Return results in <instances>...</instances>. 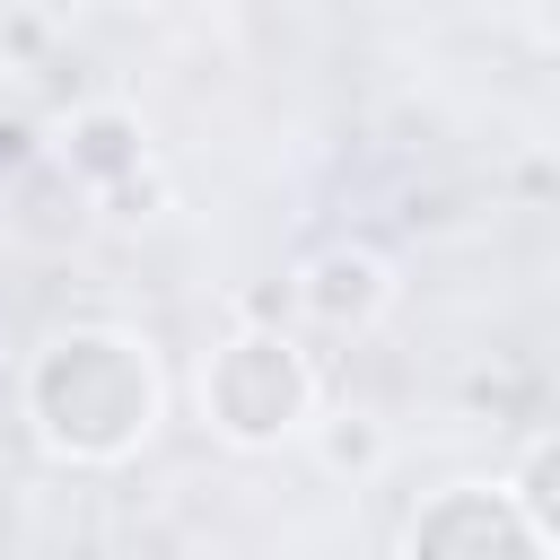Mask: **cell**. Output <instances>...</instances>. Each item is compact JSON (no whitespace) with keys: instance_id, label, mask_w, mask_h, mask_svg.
I'll use <instances>...</instances> for the list:
<instances>
[{"instance_id":"cell-4","label":"cell","mask_w":560,"mask_h":560,"mask_svg":"<svg viewBox=\"0 0 560 560\" xmlns=\"http://www.w3.org/2000/svg\"><path fill=\"white\" fill-rule=\"evenodd\" d=\"M306 306H315L324 324H368V315L385 306V262H376V254H359V245L324 254V262L306 271Z\"/></svg>"},{"instance_id":"cell-8","label":"cell","mask_w":560,"mask_h":560,"mask_svg":"<svg viewBox=\"0 0 560 560\" xmlns=\"http://www.w3.org/2000/svg\"><path fill=\"white\" fill-rule=\"evenodd\" d=\"M26 140H35V131H26V122H0V158H9V166H26V158H35V149H26Z\"/></svg>"},{"instance_id":"cell-7","label":"cell","mask_w":560,"mask_h":560,"mask_svg":"<svg viewBox=\"0 0 560 560\" xmlns=\"http://www.w3.org/2000/svg\"><path fill=\"white\" fill-rule=\"evenodd\" d=\"M525 516H534V534H560V438L525 455Z\"/></svg>"},{"instance_id":"cell-3","label":"cell","mask_w":560,"mask_h":560,"mask_svg":"<svg viewBox=\"0 0 560 560\" xmlns=\"http://www.w3.org/2000/svg\"><path fill=\"white\" fill-rule=\"evenodd\" d=\"M534 542H542L534 516L490 499V490H455L446 508H429L411 525V551H534Z\"/></svg>"},{"instance_id":"cell-1","label":"cell","mask_w":560,"mask_h":560,"mask_svg":"<svg viewBox=\"0 0 560 560\" xmlns=\"http://www.w3.org/2000/svg\"><path fill=\"white\" fill-rule=\"evenodd\" d=\"M35 411H44V429H52L70 455H122V446L149 429L158 385H149V368L131 359V341H114V332H70V341H52V359L35 368Z\"/></svg>"},{"instance_id":"cell-6","label":"cell","mask_w":560,"mask_h":560,"mask_svg":"<svg viewBox=\"0 0 560 560\" xmlns=\"http://www.w3.org/2000/svg\"><path fill=\"white\" fill-rule=\"evenodd\" d=\"M376 455H385V429H376L368 411H341V420L324 429V464H332V472H368Z\"/></svg>"},{"instance_id":"cell-5","label":"cell","mask_w":560,"mask_h":560,"mask_svg":"<svg viewBox=\"0 0 560 560\" xmlns=\"http://www.w3.org/2000/svg\"><path fill=\"white\" fill-rule=\"evenodd\" d=\"M70 175H88V184H122V175H140V122H131L122 105L79 114V122H70Z\"/></svg>"},{"instance_id":"cell-2","label":"cell","mask_w":560,"mask_h":560,"mask_svg":"<svg viewBox=\"0 0 560 560\" xmlns=\"http://www.w3.org/2000/svg\"><path fill=\"white\" fill-rule=\"evenodd\" d=\"M210 402H219L228 438H280V429L306 411V368H298V350H289L280 332H245V341L219 359Z\"/></svg>"}]
</instances>
